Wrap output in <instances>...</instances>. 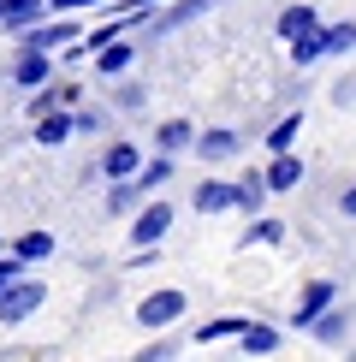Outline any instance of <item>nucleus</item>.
Returning <instances> with one entry per match:
<instances>
[{"instance_id":"obj_1","label":"nucleus","mask_w":356,"mask_h":362,"mask_svg":"<svg viewBox=\"0 0 356 362\" xmlns=\"http://www.w3.org/2000/svg\"><path fill=\"white\" fill-rule=\"evenodd\" d=\"M42 297H48V285H42V279H12L6 291H0V327L30 321V315L42 309Z\"/></svg>"},{"instance_id":"obj_2","label":"nucleus","mask_w":356,"mask_h":362,"mask_svg":"<svg viewBox=\"0 0 356 362\" xmlns=\"http://www.w3.org/2000/svg\"><path fill=\"white\" fill-rule=\"evenodd\" d=\"M184 309H190V303H184V291H155V297H143V303H137V321L155 333V327H172Z\"/></svg>"},{"instance_id":"obj_3","label":"nucleus","mask_w":356,"mask_h":362,"mask_svg":"<svg viewBox=\"0 0 356 362\" xmlns=\"http://www.w3.org/2000/svg\"><path fill=\"white\" fill-rule=\"evenodd\" d=\"M167 226H172V208H167V202H148L143 214H137V226H131V244H137V250L160 244V238H167Z\"/></svg>"},{"instance_id":"obj_4","label":"nucleus","mask_w":356,"mask_h":362,"mask_svg":"<svg viewBox=\"0 0 356 362\" xmlns=\"http://www.w3.org/2000/svg\"><path fill=\"white\" fill-rule=\"evenodd\" d=\"M226 208H237V185L232 178H208V185H196V214H226Z\"/></svg>"},{"instance_id":"obj_5","label":"nucleus","mask_w":356,"mask_h":362,"mask_svg":"<svg viewBox=\"0 0 356 362\" xmlns=\"http://www.w3.org/2000/svg\"><path fill=\"white\" fill-rule=\"evenodd\" d=\"M333 291H338L333 279H309V291H303V303H297V327H315L321 315H326V303H333Z\"/></svg>"},{"instance_id":"obj_6","label":"nucleus","mask_w":356,"mask_h":362,"mask_svg":"<svg viewBox=\"0 0 356 362\" xmlns=\"http://www.w3.org/2000/svg\"><path fill=\"white\" fill-rule=\"evenodd\" d=\"M237 148H244V137H237V131H226V125H220V131H202V137H196V155H202V160H232Z\"/></svg>"},{"instance_id":"obj_7","label":"nucleus","mask_w":356,"mask_h":362,"mask_svg":"<svg viewBox=\"0 0 356 362\" xmlns=\"http://www.w3.org/2000/svg\"><path fill=\"white\" fill-rule=\"evenodd\" d=\"M321 18H315V6H285L279 12V36L285 42H303V36H315Z\"/></svg>"},{"instance_id":"obj_8","label":"nucleus","mask_w":356,"mask_h":362,"mask_svg":"<svg viewBox=\"0 0 356 362\" xmlns=\"http://www.w3.org/2000/svg\"><path fill=\"white\" fill-rule=\"evenodd\" d=\"M48 54H42V48H24L18 54V66H12V83H24V89H36V83H48Z\"/></svg>"},{"instance_id":"obj_9","label":"nucleus","mask_w":356,"mask_h":362,"mask_svg":"<svg viewBox=\"0 0 356 362\" xmlns=\"http://www.w3.org/2000/svg\"><path fill=\"white\" fill-rule=\"evenodd\" d=\"M71 125H78V119H71L66 107H54V113H42V119H36V143H42V148H59V143L71 137Z\"/></svg>"},{"instance_id":"obj_10","label":"nucleus","mask_w":356,"mask_h":362,"mask_svg":"<svg viewBox=\"0 0 356 362\" xmlns=\"http://www.w3.org/2000/svg\"><path fill=\"white\" fill-rule=\"evenodd\" d=\"M101 173H107V178H137L143 173V155L131 143H113L107 155H101Z\"/></svg>"},{"instance_id":"obj_11","label":"nucleus","mask_w":356,"mask_h":362,"mask_svg":"<svg viewBox=\"0 0 356 362\" xmlns=\"http://www.w3.org/2000/svg\"><path fill=\"white\" fill-rule=\"evenodd\" d=\"M71 36H78V24H66V18H59V24H36V30H24V48H42V54H48V48H59V42H71Z\"/></svg>"},{"instance_id":"obj_12","label":"nucleus","mask_w":356,"mask_h":362,"mask_svg":"<svg viewBox=\"0 0 356 362\" xmlns=\"http://www.w3.org/2000/svg\"><path fill=\"white\" fill-rule=\"evenodd\" d=\"M297 185H303V160L285 148V155H273V167H267V190H297Z\"/></svg>"},{"instance_id":"obj_13","label":"nucleus","mask_w":356,"mask_h":362,"mask_svg":"<svg viewBox=\"0 0 356 362\" xmlns=\"http://www.w3.org/2000/svg\"><path fill=\"white\" fill-rule=\"evenodd\" d=\"M155 143H160V155H178V148L196 143V131H190V119H167V125L155 131Z\"/></svg>"},{"instance_id":"obj_14","label":"nucleus","mask_w":356,"mask_h":362,"mask_svg":"<svg viewBox=\"0 0 356 362\" xmlns=\"http://www.w3.org/2000/svg\"><path fill=\"white\" fill-rule=\"evenodd\" d=\"M244 315H220V321H208V327H196V344H220V339H244Z\"/></svg>"},{"instance_id":"obj_15","label":"nucleus","mask_w":356,"mask_h":362,"mask_svg":"<svg viewBox=\"0 0 356 362\" xmlns=\"http://www.w3.org/2000/svg\"><path fill=\"white\" fill-rule=\"evenodd\" d=\"M208 6H214V0H178L167 18H155V36H167V30H178V24H190V18H196V12H208Z\"/></svg>"},{"instance_id":"obj_16","label":"nucleus","mask_w":356,"mask_h":362,"mask_svg":"<svg viewBox=\"0 0 356 362\" xmlns=\"http://www.w3.org/2000/svg\"><path fill=\"white\" fill-rule=\"evenodd\" d=\"M261 202H267V173H249V178H237V208H244V214H256Z\"/></svg>"},{"instance_id":"obj_17","label":"nucleus","mask_w":356,"mask_h":362,"mask_svg":"<svg viewBox=\"0 0 356 362\" xmlns=\"http://www.w3.org/2000/svg\"><path fill=\"white\" fill-rule=\"evenodd\" d=\"M131 42H107V48H95V66H101V78H113V71H125L131 66Z\"/></svg>"},{"instance_id":"obj_18","label":"nucleus","mask_w":356,"mask_h":362,"mask_svg":"<svg viewBox=\"0 0 356 362\" xmlns=\"http://www.w3.org/2000/svg\"><path fill=\"white\" fill-rule=\"evenodd\" d=\"M237 344H244L249 356H273V351H279V333H273V327H256V321H249V327H244V339H237Z\"/></svg>"},{"instance_id":"obj_19","label":"nucleus","mask_w":356,"mask_h":362,"mask_svg":"<svg viewBox=\"0 0 356 362\" xmlns=\"http://www.w3.org/2000/svg\"><path fill=\"white\" fill-rule=\"evenodd\" d=\"M137 196H143L137 178H113V190H107V214H125V208H137Z\"/></svg>"},{"instance_id":"obj_20","label":"nucleus","mask_w":356,"mask_h":362,"mask_svg":"<svg viewBox=\"0 0 356 362\" xmlns=\"http://www.w3.org/2000/svg\"><path fill=\"white\" fill-rule=\"evenodd\" d=\"M12 250H18V262H42V255H54V238L48 232H24Z\"/></svg>"},{"instance_id":"obj_21","label":"nucleus","mask_w":356,"mask_h":362,"mask_svg":"<svg viewBox=\"0 0 356 362\" xmlns=\"http://www.w3.org/2000/svg\"><path fill=\"white\" fill-rule=\"evenodd\" d=\"M297 131H303V113H291V119H279V125H273V137H267V148H273V155H285V148L297 143Z\"/></svg>"},{"instance_id":"obj_22","label":"nucleus","mask_w":356,"mask_h":362,"mask_svg":"<svg viewBox=\"0 0 356 362\" xmlns=\"http://www.w3.org/2000/svg\"><path fill=\"white\" fill-rule=\"evenodd\" d=\"M167 178H172V155H155V160H143L137 185H143V190H155V185H167Z\"/></svg>"},{"instance_id":"obj_23","label":"nucleus","mask_w":356,"mask_h":362,"mask_svg":"<svg viewBox=\"0 0 356 362\" xmlns=\"http://www.w3.org/2000/svg\"><path fill=\"white\" fill-rule=\"evenodd\" d=\"M345 327H350V315H321V321L309 327V333H315L321 344H338V339H345Z\"/></svg>"},{"instance_id":"obj_24","label":"nucleus","mask_w":356,"mask_h":362,"mask_svg":"<svg viewBox=\"0 0 356 362\" xmlns=\"http://www.w3.org/2000/svg\"><path fill=\"white\" fill-rule=\"evenodd\" d=\"M321 42H326V54H345V48H356V24H333V30H321Z\"/></svg>"},{"instance_id":"obj_25","label":"nucleus","mask_w":356,"mask_h":362,"mask_svg":"<svg viewBox=\"0 0 356 362\" xmlns=\"http://www.w3.org/2000/svg\"><path fill=\"white\" fill-rule=\"evenodd\" d=\"M249 238H256V244H279L285 226H279V220H256V226H249Z\"/></svg>"},{"instance_id":"obj_26","label":"nucleus","mask_w":356,"mask_h":362,"mask_svg":"<svg viewBox=\"0 0 356 362\" xmlns=\"http://www.w3.org/2000/svg\"><path fill=\"white\" fill-rule=\"evenodd\" d=\"M12 279H18V250H12V255H0V291H6Z\"/></svg>"},{"instance_id":"obj_27","label":"nucleus","mask_w":356,"mask_h":362,"mask_svg":"<svg viewBox=\"0 0 356 362\" xmlns=\"http://www.w3.org/2000/svg\"><path fill=\"white\" fill-rule=\"evenodd\" d=\"M137 362H172V344H155V351H143Z\"/></svg>"},{"instance_id":"obj_28","label":"nucleus","mask_w":356,"mask_h":362,"mask_svg":"<svg viewBox=\"0 0 356 362\" xmlns=\"http://www.w3.org/2000/svg\"><path fill=\"white\" fill-rule=\"evenodd\" d=\"M78 6H95V0H48V12H78Z\"/></svg>"},{"instance_id":"obj_29","label":"nucleus","mask_w":356,"mask_h":362,"mask_svg":"<svg viewBox=\"0 0 356 362\" xmlns=\"http://www.w3.org/2000/svg\"><path fill=\"white\" fill-rule=\"evenodd\" d=\"M338 208H345V214H350V220H356V185H350V190H345V196H338Z\"/></svg>"},{"instance_id":"obj_30","label":"nucleus","mask_w":356,"mask_h":362,"mask_svg":"<svg viewBox=\"0 0 356 362\" xmlns=\"http://www.w3.org/2000/svg\"><path fill=\"white\" fill-rule=\"evenodd\" d=\"M6 6H12V0H0V18H6Z\"/></svg>"}]
</instances>
